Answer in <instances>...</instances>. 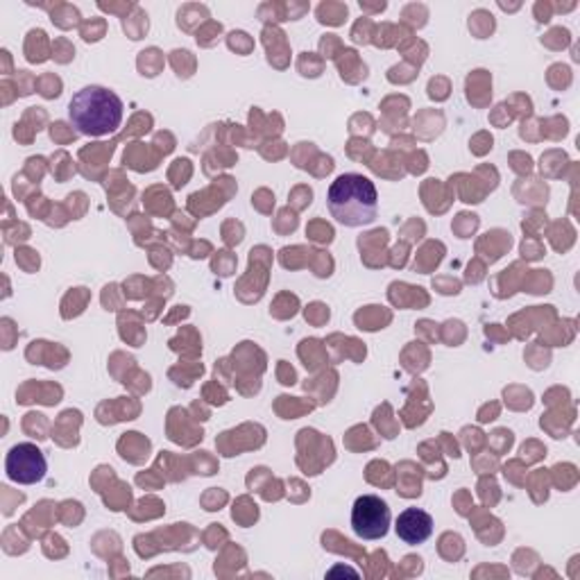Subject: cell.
Listing matches in <instances>:
<instances>
[{
	"mask_svg": "<svg viewBox=\"0 0 580 580\" xmlns=\"http://www.w3.org/2000/svg\"><path fill=\"white\" fill-rule=\"evenodd\" d=\"M5 471L10 481L18 486H35L43 481L48 471V461L37 444L21 442L10 450L5 458Z\"/></svg>",
	"mask_w": 580,
	"mask_h": 580,
	"instance_id": "obj_4",
	"label": "cell"
},
{
	"mask_svg": "<svg viewBox=\"0 0 580 580\" xmlns=\"http://www.w3.org/2000/svg\"><path fill=\"white\" fill-rule=\"evenodd\" d=\"M390 508L377 494H363L354 501L352 529L361 540H381L390 531Z\"/></svg>",
	"mask_w": 580,
	"mask_h": 580,
	"instance_id": "obj_3",
	"label": "cell"
},
{
	"mask_svg": "<svg viewBox=\"0 0 580 580\" xmlns=\"http://www.w3.org/2000/svg\"><path fill=\"white\" fill-rule=\"evenodd\" d=\"M340 571H342V569H333L329 576H333V573H340ZM345 573H350V576H358L354 569H345Z\"/></svg>",
	"mask_w": 580,
	"mask_h": 580,
	"instance_id": "obj_6",
	"label": "cell"
},
{
	"mask_svg": "<svg viewBox=\"0 0 580 580\" xmlns=\"http://www.w3.org/2000/svg\"><path fill=\"white\" fill-rule=\"evenodd\" d=\"M394 531H398L402 542H406L411 546L425 544L433 535V517L427 510L406 508L398 517V526H394Z\"/></svg>",
	"mask_w": 580,
	"mask_h": 580,
	"instance_id": "obj_5",
	"label": "cell"
},
{
	"mask_svg": "<svg viewBox=\"0 0 580 580\" xmlns=\"http://www.w3.org/2000/svg\"><path fill=\"white\" fill-rule=\"evenodd\" d=\"M123 100L104 87H85L68 102V118L85 137H108L123 123Z\"/></svg>",
	"mask_w": 580,
	"mask_h": 580,
	"instance_id": "obj_2",
	"label": "cell"
},
{
	"mask_svg": "<svg viewBox=\"0 0 580 580\" xmlns=\"http://www.w3.org/2000/svg\"><path fill=\"white\" fill-rule=\"evenodd\" d=\"M329 214L345 227L373 225L379 216V193L375 181L358 173H345L331 181L327 193Z\"/></svg>",
	"mask_w": 580,
	"mask_h": 580,
	"instance_id": "obj_1",
	"label": "cell"
}]
</instances>
